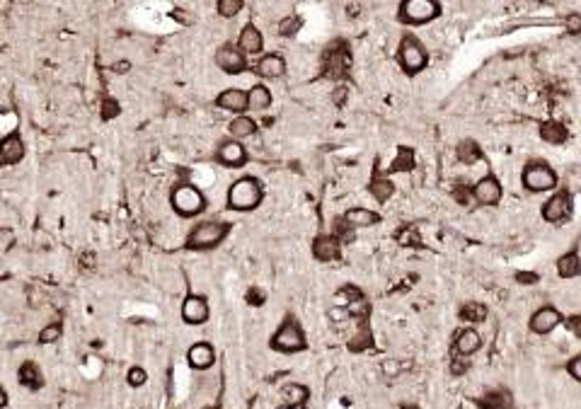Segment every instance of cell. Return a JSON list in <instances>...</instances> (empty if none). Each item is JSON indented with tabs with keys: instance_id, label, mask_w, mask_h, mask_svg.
Returning a JSON list of instances; mask_svg holds the SVG:
<instances>
[{
	"instance_id": "obj_18",
	"label": "cell",
	"mask_w": 581,
	"mask_h": 409,
	"mask_svg": "<svg viewBox=\"0 0 581 409\" xmlns=\"http://www.w3.org/2000/svg\"><path fill=\"white\" fill-rule=\"evenodd\" d=\"M313 257L318 262H337L341 257V240L337 235H318L313 240Z\"/></svg>"
},
{
	"instance_id": "obj_42",
	"label": "cell",
	"mask_w": 581,
	"mask_h": 409,
	"mask_svg": "<svg viewBox=\"0 0 581 409\" xmlns=\"http://www.w3.org/2000/svg\"><path fill=\"white\" fill-rule=\"evenodd\" d=\"M564 322H567V330L572 332L577 339H581V315H572V318H567Z\"/></svg>"
},
{
	"instance_id": "obj_14",
	"label": "cell",
	"mask_w": 581,
	"mask_h": 409,
	"mask_svg": "<svg viewBox=\"0 0 581 409\" xmlns=\"http://www.w3.org/2000/svg\"><path fill=\"white\" fill-rule=\"evenodd\" d=\"M213 105H216L218 109H223V111H231V114H235V116H242L245 111L249 109L247 90L228 88V90H223V92H218V97L213 100Z\"/></svg>"
},
{
	"instance_id": "obj_32",
	"label": "cell",
	"mask_w": 581,
	"mask_h": 409,
	"mask_svg": "<svg viewBox=\"0 0 581 409\" xmlns=\"http://www.w3.org/2000/svg\"><path fill=\"white\" fill-rule=\"evenodd\" d=\"M458 318L463 322H467V325H477V322L487 320V308H484L482 303H465L460 310H458Z\"/></svg>"
},
{
	"instance_id": "obj_40",
	"label": "cell",
	"mask_w": 581,
	"mask_h": 409,
	"mask_svg": "<svg viewBox=\"0 0 581 409\" xmlns=\"http://www.w3.org/2000/svg\"><path fill=\"white\" fill-rule=\"evenodd\" d=\"M567 373L574 378L577 383H581V354H577L574 359L567 361Z\"/></svg>"
},
{
	"instance_id": "obj_31",
	"label": "cell",
	"mask_w": 581,
	"mask_h": 409,
	"mask_svg": "<svg viewBox=\"0 0 581 409\" xmlns=\"http://www.w3.org/2000/svg\"><path fill=\"white\" fill-rule=\"evenodd\" d=\"M458 160L460 162H465V165H475V162H480L482 160V151H480V146H477L475 141H460L458 143Z\"/></svg>"
},
{
	"instance_id": "obj_22",
	"label": "cell",
	"mask_w": 581,
	"mask_h": 409,
	"mask_svg": "<svg viewBox=\"0 0 581 409\" xmlns=\"http://www.w3.org/2000/svg\"><path fill=\"white\" fill-rule=\"evenodd\" d=\"M341 221H344L351 230L371 228V226H375V223H380V213L371 211V208H364V206H356V208H349V211L341 216Z\"/></svg>"
},
{
	"instance_id": "obj_16",
	"label": "cell",
	"mask_w": 581,
	"mask_h": 409,
	"mask_svg": "<svg viewBox=\"0 0 581 409\" xmlns=\"http://www.w3.org/2000/svg\"><path fill=\"white\" fill-rule=\"evenodd\" d=\"M254 73L262 80H279L286 75V59L281 54H262L254 63Z\"/></svg>"
},
{
	"instance_id": "obj_23",
	"label": "cell",
	"mask_w": 581,
	"mask_h": 409,
	"mask_svg": "<svg viewBox=\"0 0 581 409\" xmlns=\"http://www.w3.org/2000/svg\"><path fill=\"white\" fill-rule=\"evenodd\" d=\"M281 400L284 409H303L310 400V390L300 383H288L281 387Z\"/></svg>"
},
{
	"instance_id": "obj_38",
	"label": "cell",
	"mask_w": 581,
	"mask_h": 409,
	"mask_svg": "<svg viewBox=\"0 0 581 409\" xmlns=\"http://www.w3.org/2000/svg\"><path fill=\"white\" fill-rule=\"evenodd\" d=\"M453 196H456V201L460 203V206H470L472 201H475V196H472V187H463V184H458L456 189H453Z\"/></svg>"
},
{
	"instance_id": "obj_24",
	"label": "cell",
	"mask_w": 581,
	"mask_h": 409,
	"mask_svg": "<svg viewBox=\"0 0 581 409\" xmlns=\"http://www.w3.org/2000/svg\"><path fill=\"white\" fill-rule=\"evenodd\" d=\"M17 383L27 390H42L44 387V376L42 368H39L37 361H24L17 371Z\"/></svg>"
},
{
	"instance_id": "obj_20",
	"label": "cell",
	"mask_w": 581,
	"mask_h": 409,
	"mask_svg": "<svg viewBox=\"0 0 581 409\" xmlns=\"http://www.w3.org/2000/svg\"><path fill=\"white\" fill-rule=\"evenodd\" d=\"M235 44L245 56H257V54H262L264 51V34L259 32L252 22H247V24H242Z\"/></svg>"
},
{
	"instance_id": "obj_43",
	"label": "cell",
	"mask_w": 581,
	"mask_h": 409,
	"mask_svg": "<svg viewBox=\"0 0 581 409\" xmlns=\"http://www.w3.org/2000/svg\"><path fill=\"white\" fill-rule=\"evenodd\" d=\"M451 371L456 373V376L465 373V371H467V361H463V356H460V359H453V361H451Z\"/></svg>"
},
{
	"instance_id": "obj_12",
	"label": "cell",
	"mask_w": 581,
	"mask_h": 409,
	"mask_svg": "<svg viewBox=\"0 0 581 409\" xmlns=\"http://www.w3.org/2000/svg\"><path fill=\"white\" fill-rule=\"evenodd\" d=\"M572 216V194L567 189H559L552 196L545 201L543 206V218L548 223H562Z\"/></svg>"
},
{
	"instance_id": "obj_46",
	"label": "cell",
	"mask_w": 581,
	"mask_h": 409,
	"mask_svg": "<svg viewBox=\"0 0 581 409\" xmlns=\"http://www.w3.org/2000/svg\"><path fill=\"white\" fill-rule=\"evenodd\" d=\"M334 92H337V95H334V102H341V100H344V92H346L344 88H337Z\"/></svg>"
},
{
	"instance_id": "obj_2",
	"label": "cell",
	"mask_w": 581,
	"mask_h": 409,
	"mask_svg": "<svg viewBox=\"0 0 581 409\" xmlns=\"http://www.w3.org/2000/svg\"><path fill=\"white\" fill-rule=\"evenodd\" d=\"M264 201V184L257 177H240L228 187L226 206L238 213H249L259 208Z\"/></svg>"
},
{
	"instance_id": "obj_25",
	"label": "cell",
	"mask_w": 581,
	"mask_h": 409,
	"mask_svg": "<svg viewBox=\"0 0 581 409\" xmlns=\"http://www.w3.org/2000/svg\"><path fill=\"white\" fill-rule=\"evenodd\" d=\"M540 138H543L545 143H550V146H562V143L569 138V131L562 121L550 119V121H545V124H540Z\"/></svg>"
},
{
	"instance_id": "obj_5",
	"label": "cell",
	"mask_w": 581,
	"mask_h": 409,
	"mask_svg": "<svg viewBox=\"0 0 581 409\" xmlns=\"http://www.w3.org/2000/svg\"><path fill=\"white\" fill-rule=\"evenodd\" d=\"M397 63L407 75H417L429 65V51L415 34H405L397 46Z\"/></svg>"
},
{
	"instance_id": "obj_17",
	"label": "cell",
	"mask_w": 581,
	"mask_h": 409,
	"mask_svg": "<svg viewBox=\"0 0 581 409\" xmlns=\"http://www.w3.org/2000/svg\"><path fill=\"white\" fill-rule=\"evenodd\" d=\"M24 141L17 131L0 138V165H17V162L24 160Z\"/></svg>"
},
{
	"instance_id": "obj_26",
	"label": "cell",
	"mask_w": 581,
	"mask_h": 409,
	"mask_svg": "<svg viewBox=\"0 0 581 409\" xmlns=\"http://www.w3.org/2000/svg\"><path fill=\"white\" fill-rule=\"evenodd\" d=\"M228 134H231V138H235V141H245V138L257 134V121L249 114L233 116V121L228 124Z\"/></svg>"
},
{
	"instance_id": "obj_21",
	"label": "cell",
	"mask_w": 581,
	"mask_h": 409,
	"mask_svg": "<svg viewBox=\"0 0 581 409\" xmlns=\"http://www.w3.org/2000/svg\"><path fill=\"white\" fill-rule=\"evenodd\" d=\"M482 346V337L480 332L475 330V327H465V330H460L456 334V339H453V349H456L458 356H463V359H467V356L477 354Z\"/></svg>"
},
{
	"instance_id": "obj_1",
	"label": "cell",
	"mask_w": 581,
	"mask_h": 409,
	"mask_svg": "<svg viewBox=\"0 0 581 409\" xmlns=\"http://www.w3.org/2000/svg\"><path fill=\"white\" fill-rule=\"evenodd\" d=\"M231 235V223L226 221H199L194 223L185 240V249L189 252H211L218 245L226 242Z\"/></svg>"
},
{
	"instance_id": "obj_33",
	"label": "cell",
	"mask_w": 581,
	"mask_h": 409,
	"mask_svg": "<svg viewBox=\"0 0 581 409\" xmlns=\"http://www.w3.org/2000/svg\"><path fill=\"white\" fill-rule=\"evenodd\" d=\"M412 167H415V151L412 148H400L397 157L390 165V172H410Z\"/></svg>"
},
{
	"instance_id": "obj_4",
	"label": "cell",
	"mask_w": 581,
	"mask_h": 409,
	"mask_svg": "<svg viewBox=\"0 0 581 409\" xmlns=\"http://www.w3.org/2000/svg\"><path fill=\"white\" fill-rule=\"evenodd\" d=\"M269 346H272V351H279V354H286V356L300 354V351L308 349V337H305L300 322L293 315H286L281 325H279V330L269 339Z\"/></svg>"
},
{
	"instance_id": "obj_6",
	"label": "cell",
	"mask_w": 581,
	"mask_h": 409,
	"mask_svg": "<svg viewBox=\"0 0 581 409\" xmlns=\"http://www.w3.org/2000/svg\"><path fill=\"white\" fill-rule=\"evenodd\" d=\"M441 15V3L438 0H402L397 8V20L410 27H419V24L434 22Z\"/></svg>"
},
{
	"instance_id": "obj_29",
	"label": "cell",
	"mask_w": 581,
	"mask_h": 409,
	"mask_svg": "<svg viewBox=\"0 0 581 409\" xmlns=\"http://www.w3.org/2000/svg\"><path fill=\"white\" fill-rule=\"evenodd\" d=\"M557 274L562 276V279H574V276L581 274V259H579L577 249H572V252L562 254V257L557 259Z\"/></svg>"
},
{
	"instance_id": "obj_28",
	"label": "cell",
	"mask_w": 581,
	"mask_h": 409,
	"mask_svg": "<svg viewBox=\"0 0 581 409\" xmlns=\"http://www.w3.org/2000/svg\"><path fill=\"white\" fill-rule=\"evenodd\" d=\"M247 97H249V109H254V111H267L269 107H272V90H269L264 83L252 85V88L247 90Z\"/></svg>"
},
{
	"instance_id": "obj_27",
	"label": "cell",
	"mask_w": 581,
	"mask_h": 409,
	"mask_svg": "<svg viewBox=\"0 0 581 409\" xmlns=\"http://www.w3.org/2000/svg\"><path fill=\"white\" fill-rule=\"evenodd\" d=\"M480 409H511V395L506 390H487L482 397H477Z\"/></svg>"
},
{
	"instance_id": "obj_19",
	"label": "cell",
	"mask_w": 581,
	"mask_h": 409,
	"mask_svg": "<svg viewBox=\"0 0 581 409\" xmlns=\"http://www.w3.org/2000/svg\"><path fill=\"white\" fill-rule=\"evenodd\" d=\"M187 364L194 371H208L216 364V349L208 341H194L189 351H187Z\"/></svg>"
},
{
	"instance_id": "obj_39",
	"label": "cell",
	"mask_w": 581,
	"mask_h": 409,
	"mask_svg": "<svg viewBox=\"0 0 581 409\" xmlns=\"http://www.w3.org/2000/svg\"><path fill=\"white\" fill-rule=\"evenodd\" d=\"M564 29H567L569 34H581V15L569 13L567 17H564Z\"/></svg>"
},
{
	"instance_id": "obj_13",
	"label": "cell",
	"mask_w": 581,
	"mask_h": 409,
	"mask_svg": "<svg viewBox=\"0 0 581 409\" xmlns=\"http://www.w3.org/2000/svg\"><path fill=\"white\" fill-rule=\"evenodd\" d=\"M562 322H564V318H562V313H559L557 308H552V305H545V308L535 310V313L531 315V320H528V327H531L533 334L545 337V334H550V332L557 330Z\"/></svg>"
},
{
	"instance_id": "obj_8",
	"label": "cell",
	"mask_w": 581,
	"mask_h": 409,
	"mask_svg": "<svg viewBox=\"0 0 581 409\" xmlns=\"http://www.w3.org/2000/svg\"><path fill=\"white\" fill-rule=\"evenodd\" d=\"M521 182L528 192L538 194V192H550V189L557 187V175L548 162H528L523 167Z\"/></svg>"
},
{
	"instance_id": "obj_34",
	"label": "cell",
	"mask_w": 581,
	"mask_h": 409,
	"mask_svg": "<svg viewBox=\"0 0 581 409\" xmlns=\"http://www.w3.org/2000/svg\"><path fill=\"white\" fill-rule=\"evenodd\" d=\"M61 337H63V327H61V322H51V325H44L42 330H39L37 341L42 346H49V344H56Z\"/></svg>"
},
{
	"instance_id": "obj_10",
	"label": "cell",
	"mask_w": 581,
	"mask_h": 409,
	"mask_svg": "<svg viewBox=\"0 0 581 409\" xmlns=\"http://www.w3.org/2000/svg\"><path fill=\"white\" fill-rule=\"evenodd\" d=\"M213 160L223 167H231V170H238V167H245L249 160L247 148L242 146V141H235V138H228V141H221L216 146V153H213Z\"/></svg>"
},
{
	"instance_id": "obj_7",
	"label": "cell",
	"mask_w": 581,
	"mask_h": 409,
	"mask_svg": "<svg viewBox=\"0 0 581 409\" xmlns=\"http://www.w3.org/2000/svg\"><path fill=\"white\" fill-rule=\"evenodd\" d=\"M351 68V51L344 42H334L332 46H327L323 56V73L330 80H341L346 78Z\"/></svg>"
},
{
	"instance_id": "obj_3",
	"label": "cell",
	"mask_w": 581,
	"mask_h": 409,
	"mask_svg": "<svg viewBox=\"0 0 581 409\" xmlns=\"http://www.w3.org/2000/svg\"><path fill=\"white\" fill-rule=\"evenodd\" d=\"M170 206L180 218H196L206 211L208 201L203 192L192 182H177L170 192Z\"/></svg>"
},
{
	"instance_id": "obj_9",
	"label": "cell",
	"mask_w": 581,
	"mask_h": 409,
	"mask_svg": "<svg viewBox=\"0 0 581 409\" xmlns=\"http://www.w3.org/2000/svg\"><path fill=\"white\" fill-rule=\"evenodd\" d=\"M213 61H216L218 68H221L223 73H228V75H240V73H245V70L249 68L247 56H245L242 51L238 49V44H233V42H226V44L218 46Z\"/></svg>"
},
{
	"instance_id": "obj_15",
	"label": "cell",
	"mask_w": 581,
	"mask_h": 409,
	"mask_svg": "<svg viewBox=\"0 0 581 409\" xmlns=\"http://www.w3.org/2000/svg\"><path fill=\"white\" fill-rule=\"evenodd\" d=\"M502 182L497 180L494 175H484L480 182L472 187V196H475L477 206H497L502 201Z\"/></svg>"
},
{
	"instance_id": "obj_30",
	"label": "cell",
	"mask_w": 581,
	"mask_h": 409,
	"mask_svg": "<svg viewBox=\"0 0 581 409\" xmlns=\"http://www.w3.org/2000/svg\"><path fill=\"white\" fill-rule=\"evenodd\" d=\"M369 192H371V196H373L378 203H385L387 199L395 194V184L387 180V177L375 175L373 180H371V184H369Z\"/></svg>"
},
{
	"instance_id": "obj_36",
	"label": "cell",
	"mask_w": 581,
	"mask_h": 409,
	"mask_svg": "<svg viewBox=\"0 0 581 409\" xmlns=\"http://www.w3.org/2000/svg\"><path fill=\"white\" fill-rule=\"evenodd\" d=\"M126 383H129L131 387H141L148 383V373L144 366H131L129 371H126Z\"/></svg>"
},
{
	"instance_id": "obj_37",
	"label": "cell",
	"mask_w": 581,
	"mask_h": 409,
	"mask_svg": "<svg viewBox=\"0 0 581 409\" xmlns=\"http://www.w3.org/2000/svg\"><path fill=\"white\" fill-rule=\"evenodd\" d=\"M298 29H300V17H295V15H288V17H284L279 22V34L281 37H293Z\"/></svg>"
},
{
	"instance_id": "obj_35",
	"label": "cell",
	"mask_w": 581,
	"mask_h": 409,
	"mask_svg": "<svg viewBox=\"0 0 581 409\" xmlns=\"http://www.w3.org/2000/svg\"><path fill=\"white\" fill-rule=\"evenodd\" d=\"M216 10H218V15H221V17L231 20V17H235V15L242 13L245 3H242V0H218Z\"/></svg>"
},
{
	"instance_id": "obj_44",
	"label": "cell",
	"mask_w": 581,
	"mask_h": 409,
	"mask_svg": "<svg viewBox=\"0 0 581 409\" xmlns=\"http://www.w3.org/2000/svg\"><path fill=\"white\" fill-rule=\"evenodd\" d=\"M518 284H535L538 281V274H516Z\"/></svg>"
},
{
	"instance_id": "obj_45",
	"label": "cell",
	"mask_w": 581,
	"mask_h": 409,
	"mask_svg": "<svg viewBox=\"0 0 581 409\" xmlns=\"http://www.w3.org/2000/svg\"><path fill=\"white\" fill-rule=\"evenodd\" d=\"M8 402H10V400H8V392H5V387L0 385V409L8 407Z\"/></svg>"
},
{
	"instance_id": "obj_41",
	"label": "cell",
	"mask_w": 581,
	"mask_h": 409,
	"mask_svg": "<svg viewBox=\"0 0 581 409\" xmlns=\"http://www.w3.org/2000/svg\"><path fill=\"white\" fill-rule=\"evenodd\" d=\"M116 114H119V105H116L114 100H104V105H102V116H104V119H114Z\"/></svg>"
},
{
	"instance_id": "obj_11",
	"label": "cell",
	"mask_w": 581,
	"mask_h": 409,
	"mask_svg": "<svg viewBox=\"0 0 581 409\" xmlns=\"http://www.w3.org/2000/svg\"><path fill=\"white\" fill-rule=\"evenodd\" d=\"M180 315H182V320H185L187 325H192V327L203 325V322L208 320V315H211V305H208V298H206V295H199V293L185 295V300H182V308H180Z\"/></svg>"
}]
</instances>
